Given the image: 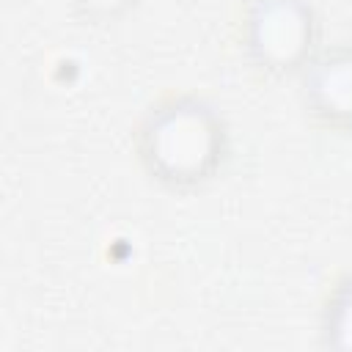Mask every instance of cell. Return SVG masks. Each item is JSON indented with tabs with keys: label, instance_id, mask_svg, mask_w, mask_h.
I'll return each instance as SVG.
<instances>
[{
	"label": "cell",
	"instance_id": "obj_1",
	"mask_svg": "<svg viewBox=\"0 0 352 352\" xmlns=\"http://www.w3.org/2000/svg\"><path fill=\"white\" fill-rule=\"evenodd\" d=\"M148 160L162 170V179L184 182L201 179L214 162L217 126L201 104L176 102L148 126Z\"/></svg>",
	"mask_w": 352,
	"mask_h": 352
},
{
	"label": "cell",
	"instance_id": "obj_2",
	"mask_svg": "<svg viewBox=\"0 0 352 352\" xmlns=\"http://www.w3.org/2000/svg\"><path fill=\"white\" fill-rule=\"evenodd\" d=\"M336 308H338V311H336V333H338V330H344L346 324H352V289H346V292L341 294V300H338ZM346 344H352V336L346 338Z\"/></svg>",
	"mask_w": 352,
	"mask_h": 352
}]
</instances>
